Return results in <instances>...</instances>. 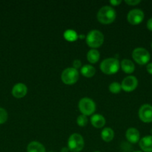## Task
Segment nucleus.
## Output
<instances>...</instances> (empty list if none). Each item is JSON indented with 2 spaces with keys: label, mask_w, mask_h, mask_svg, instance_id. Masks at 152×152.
I'll use <instances>...</instances> for the list:
<instances>
[{
  "label": "nucleus",
  "mask_w": 152,
  "mask_h": 152,
  "mask_svg": "<svg viewBox=\"0 0 152 152\" xmlns=\"http://www.w3.org/2000/svg\"><path fill=\"white\" fill-rule=\"evenodd\" d=\"M105 118L101 114H94L91 117V123L94 127L97 128V129L102 128L105 125Z\"/></svg>",
  "instance_id": "15"
},
{
  "label": "nucleus",
  "mask_w": 152,
  "mask_h": 152,
  "mask_svg": "<svg viewBox=\"0 0 152 152\" xmlns=\"http://www.w3.org/2000/svg\"><path fill=\"white\" fill-rule=\"evenodd\" d=\"M84 146L83 137L79 134H73L68 140V149L72 152H80Z\"/></svg>",
  "instance_id": "4"
},
{
  "label": "nucleus",
  "mask_w": 152,
  "mask_h": 152,
  "mask_svg": "<svg viewBox=\"0 0 152 152\" xmlns=\"http://www.w3.org/2000/svg\"><path fill=\"white\" fill-rule=\"evenodd\" d=\"M151 48H152V43H151Z\"/></svg>",
  "instance_id": "32"
},
{
  "label": "nucleus",
  "mask_w": 152,
  "mask_h": 152,
  "mask_svg": "<svg viewBox=\"0 0 152 152\" xmlns=\"http://www.w3.org/2000/svg\"><path fill=\"white\" fill-rule=\"evenodd\" d=\"M94 152H99V151H94Z\"/></svg>",
  "instance_id": "31"
},
{
  "label": "nucleus",
  "mask_w": 152,
  "mask_h": 152,
  "mask_svg": "<svg viewBox=\"0 0 152 152\" xmlns=\"http://www.w3.org/2000/svg\"><path fill=\"white\" fill-rule=\"evenodd\" d=\"M86 58H87V60L90 63H96L99 60L100 53L98 52V50H97L96 49H91L90 50L88 51L87 55H86Z\"/></svg>",
  "instance_id": "18"
},
{
  "label": "nucleus",
  "mask_w": 152,
  "mask_h": 152,
  "mask_svg": "<svg viewBox=\"0 0 152 152\" xmlns=\"http://www.w3.org/2000/svg\"><path fill=\"white\" fill-rule=\"evenodd\" d=\"M27 91H28V88L27 86L23 83H17L12 88V95L14 97L18 98H22L26 95Z\"/></svg>",
  "instance_id": "11"
},
{
  "label": "nucleus",
  "mask_w": 152,
  "mask_h": 152,
  "mask_svg": "<svg viewBox=\"0 0 152 152\" xmlns=\"http://www.w3.org/2000/svg\"><path fill=\"white\" fill-rule=\"evenodd\" d=\"M79 73L74 68H68L63 71L61 80L66 85H73L78 80Z\"/></svg>",
  "instance_id": "7"
},
{
  "label": "nucleus",
  "mask_w": 152,
  "mask_h": 152,
  "mask_svg": "<svg viewBox=\"0 0 152 152\" xmlns=\"http://www.w3.org/2000/svg\"><path fill=\"white\" fill-rule=\"evenodd\" d=\"M139 117L143 123H152V105L144 104L139 110Z\"/></svg>",
  "instance_id": "9"
},
{
  "label": "nucleus",
  "mask_w": 152,
  "mask_h": 152,
  "mask_svg": "<svg viewBox=\"0 0 152 152\" xmlns=\"http://www.w3.org/2000/svg\"><path fill=\"white\" fill-rule=\"evenodd\" d=\"M80 66H81V62H80V60H78V59H75V60L73 62V67H74V68L77 69V68H80Z\"/></svg>",
  "instance_id": "25"
},
{
  "label": "nucleus",
  "mask_w": 152,
  "mask_h": 152,
  "mask_svg": "<svg viewBox=\"0 0 152 152\" xmlns=\"http://www.w3.org/2000/svg\"><path fill=\"white\" fill-rule=\"evenodd\" d=\"M116 17V10L108 5L104 6L98 10L97 13V19L98 22L104 25H109L114 22Z\"/></svg>",
  "instance_id": "1"
},
{
  "label": "nucleus",
  "mask_w": 152,
  "mask_h": 152,
  "mask_svg": "<svg viewBox=\"0 0 152 152\" xmlns=\"http://www.w3.org/2000/svg\"><path fill=\"white\" fill-rule=\"evenodd\" d=\"M120 65L122 71L126 73V74H132L134 70H135V65H134V62L130 60V59H123L121 62Z\"/></svg>",
  "instance_id": "14"
},
{
  "label": "nucleus",
  "mask_w": 152,
  "mask_h": 152,
  "mask_svg": "<svg viewBox=\"0 0 152 152\" xmlns=\"http://www.w3.org/2000/svg\"><path fill=\"white\" fill-rule=\"evenodd\" d=\"M132 57L137 64L140 65H146L151 59V55L146 49L143 48H137L132 53Z\"/></svg>",
  "instance_id": "5"
},
{
  "label": "nucleus",
  "mask_w": 152,
  "mask_h": 152,
  "mask_svg": "<svg viewBox=\"0 0 152 152\" xmlns=\"http://www.w3.org/2000/svg\"><path fill=\"white\" fill-rule=\"evenodd\" d=\"M110 3L113 6H118L122 3V1H120V0H119V1L118 0H112L110 1Z\"/></svg>",
  "instance_id": "27"
},
{
  "label": "nucleus",
  "mask_w": 152,
  "mask_h": 152,
  "mask_svg": "<svg viewBox=\"0 0 152 152\" xmlns=\"http://www.w3.org/2000/svg\"><path fill=\"white\" fill-rule=\"evenodd\" d=\"M101 136L103 140L105 141L106 142H109L112 141V140L114 137V132H113V129H111L110 128H105L101 132Z\"/></svg>",
  "instance_id": "19"
},
{
  "label": "nucleus",
  "mask_w": 152,
  "mask_h": 152,
  "mask_svg": "<svg viewBox=\"0 0 152 152\" xmlns=\"http://www.w3.org/2000/svg\"><path fill=\"white\" fill-rule=\"evenodd\" d=\"M127 140L129 142L133 144H135L137 142H139L140 134L139 131L135 128H130L127 130L126 134H125Z\"/></svg>",
  "instance_id": "12"
},
{
  "label": "nucleus",
  "mask_w": 152,
  "mask_h": 152,
  "mask_svg": "<svg viewBox=\"0 0 152 152\" xmlns=\"http://www.w3.org/2000/svg\"><path fill=\"white\" fill-rule=\"evenodd\" d=\"M120 64L119 60L116 58H107L104 59L100 65V68L104 74H114L119 71Z\"/></svg>",
  "instance_id": "2"
},
{
  "label": "nucleus",
  "mask_w": 152,
  "mask_h": 152,
  "mask_svg": "<svg viewBox=\"0 0 152 152\" xmlns=\"http://www.w3.org/2000/svg\"><path fill=\"white\" fill-rule=\"evenodd\" d=\"M109 90L111 93L113 94H118L122 90V86L117 82H114V83H112L109 86Z\"/></svg>",
  "instance_id": "21"
},
{
  "label": "nucleus",
  "mask_w": 152,
  "mask_h": 152,
  "mask_svg": "<svg viewBox=\"0 0 152 152\" xmlns=\"http://www.w3.org/2000/svg\"><path fill=\"white\" fill-rule=\"evenodd\" d=\"M88 123V119L86 117V116L81 114V115L79 116L77 119V123L79 126L80 127H84L86 126Z\"/></svg>",
  "instance_id": "22"
},
{
  "label": "nucleus",
  "mask_w": 152,
  "mask_h": 152,
  "mask_svg": "<svg viewBox=\"0 0 152 152\" xmlns=\"http://www.w3.org/2000/svg\"><path fill=\"white\" fill-rule=\"evenodd\" d=\"M7 117H8V115H7V112L6 111V110L2 108H0V125L5 123L7 120Z\"/></svg>",
  "instance_id": "23"
},
{
  "label": "nucleus",
  "mask_w": 152,
  "mask_h": 152,
  "mask_svg": "<svg viewBox=\"0 0 152 152\" xmlns=\"http://www.w3.org/2000/svg\"><path fill=\"white\" fill-rule=\"evenodd\" d=\"M125 2H126L128 4H129V5L134 6L139 4V3L141 2V1H140V0H126Z\"/></svg>",
  "instance_id": "24"
},
{
  "label": "nucleus",
  "mask_w": 152,
  "mask_h": 152,
  "mask_svg": "<svg viewBox=\"0 0 152 152\" xmlns=\"http://www.w3.org/2000/svg\"><path fill=\"white\" fill-rule=\"evenodd\" d=\"M27 152H46V148L40 142L33 141L27 146Z\"/></svg>",
  "instance_id": "16"
},
{
  "label": "nucleus",
  "mask_w": 152,
  "mask_h": 152,
  "mask_svg": "<svg viewBox=\"0 0 152 152\" xmlns=\"http://www.w3.org/2000/svg\"><path fill=\"white\" fill-rule=\"evenodd\" d=\"M146 69H147L148 72L149 74H151V75H152V62L148 64L147 66H146Z\"/></svg>",
  "instance_id": "28"
},
{
  "label": "nucleus",
  "mask_w": 152,
  "mask_h": 152,
  "mask_svg": "<svg viewBox=\"0 0 152 152\" xmlns=\"http://www.w3.org/2000/svg\"><path fill=\"white\" fill-rule=\"evenodd\" d=\"M138 86V80L134 76L125 77L122 82V89L126 92H131L135 90Z\"/></svg>",
  "instance_id": "10"
},
{
  "label": "nucleus",
  "mask_w": 152,
  "mask_h": 152,
  "mask_svg": "<svg viewBox=\"0 0 152 152\" xmlns=\"http://www.w3.org/2000/svg\"><path fill=\"white\" fill-rule=\"evenodd\" d=\"M147 28L150 31H152V17L148 20L147 22Z\"/></svg>",
  "instance_id": "26"
},
{
  "label": "nucleus",
  "mask_w": 152,
  "mask_h": 152,
  "mask_svg": "<svg viewBox=\"0 0 152 152\" xmlns=\"http://www.w3.org/2000/svg\"><path fill=\"white\" fill-rule=\"evenodd\" d=\"M104 37L102 33L98 30H92L88 33L86 38V44L92 49L99 48L104 42Z\"/></svg>",
  "instance_id": "3"
},
{
  "label": "nucleus",
  "mask_w": 152,
  "mask_h": 152,
  "mask_svg": "<svg viewBox=\"0 0 152 152\" xmlns=\"http://www.w3.org/2000/svg\"><path fill=\"white\" fill-rule=\"evenodd\" d=\"M151 134H152V129H151Z\"/></svg>",
  "instance_id": "30"
},
{
  "label": "nucleus",
  "mask_w": 152,
  "mask_h": 152,
  "mask_svg": "<svg viewBox=\"0 0 152 152\" xmlns=\"http://www.w3.org/2000/svg\"><path fill=\"white\" fill-rule=\"evenodd\" d=\"M63 36L69 42H73L77 39V33L73 31V30H67V31H66Z\"/></svg>",
  "instance_id": "20"
},
{
  "label": "nucleus",
  "mask_w": 152,
  "mask_h": 152,
  "mask_svg": "<svg viewBox=\"0 0 152 152\" xmlns=\"http://www.w3.org/2000/svg\"><path fill=\"white\" fill-rule=\"evenodd\" d=\"M50 152H52V151H50Z\"/></svg>",
  "instance_id": "33"
},
{
  "label": "nucleus",
  "mask_w": 152,
  "mask_h": 152,
  "mask_svg": "<svg viewBox=\"0 0 152 152\" xmlns=\"http://www.w3.org/2000/svg\"><path fill=\"white\" fill-rule=\"evenodd\" d=\"M80 73L82 75L87 78H91L95 74V69L90 65H84L80 68Z\"/></svg>",
  "instance_id": "17"
},
{
  "label": "nucleus",
  "mask_w": 152,
  "mask_h": 152,
  "mask_svg": "<svg viewBox=\"0 0 152 152\" xmlns=\"http://www.w3.org/2000/svg\"><path fill=\"white\" fill-rule=\"evenodd\" d=\"M79 110L85 116L92 115L95 111V103L89 98H82L78 103Z\"/></svg>",
  "instance_id": "6"
},
{
  "label": "nucleus",
  "mask_w": 152,
  "mask_h": 152,
  "mask_svg": "<svg viewBox=\"0 0 152 152\" xmlns=\"http://www.w3.org/2000/svg\"><path fill=\"white\" fill-rule=\"evenodd\" d=\"M133 152H142V151H133Z\"/></svg>",
  "instance_id": "29"
},
{
  "label": "nucleus",
  "mask_w": 152,
  "mask_h": 152,
  "mask_svg": "<svg viewBox=\"0 0 152 152\" xmlns=\"http://www.w3.org/2000/svg\"><path fill=\"white\" fill-rule=\"evenodd\" d=\"M139 147L144 152H152V135H148L139 140Z\"/></svg>",
  "instance_id": "13"
},
{
  "label": "nucleus",
  "mask_w": 152,
  "mask_h": 152,
  "mask_svg": "<svg viewBox=\"0 0 152 152\" xmlns=\"http://www.w3.org/2000/svg\"><path fill=\"white\" fill-rule=\"evenodd\" d=\"M145 14L140 9H133L128 13L127 19L128 22L133 25H139L143 21Z\"/></svg>",
  "instance_id": "8"
}]
</instances>
